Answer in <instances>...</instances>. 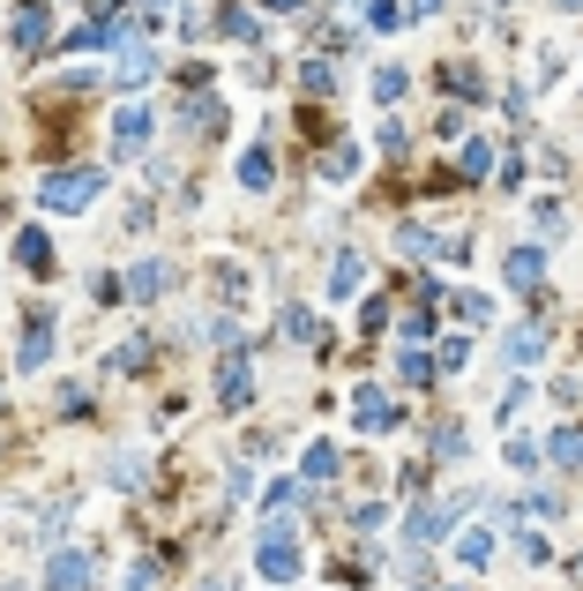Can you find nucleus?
<instances>
[{
	"label": "nucleus",
	"instance_id": "obj_32",
	"mask_svg": "<svg viewBox=\"0 0 583 591\" xmlns=\"http://www.w3.org/2000/svg\"><path fill=\"white\" fill-rule=\"evenodd\" d=\"M203 591H225V584H203Z\"/></svg>",
	"mask_w": 583,
	"mask_h": 591
},
{
	"label": "nucleus",
	"instance_id": "obj_12",
	"mask_svg": "<svg viewBox=\"0 0 583 591\" xmlns=\"http://www.w3.org/2000/svg\"><path fill=\"white\" fill-rule=\"evenodd\" d=\"M15 262H23V270H53V240H45V232H23V240H15Z\"/></svg>",
	"mask_w": 583,
	"mask_h": 591
},
{
	"label": "nucleus",
	"instance_id": "obj_18",
	"mask_svg": "<svg viewBox=\"0 0 583 591\" xmlns=\"http://www.w3.org/2000/svg\"><path fill=\"white\" fill-rule=\"evenodd\" d=\"M464 180H487V172H494V150H487V143H464Z\"/></svg>",
	"mask_w": 583,
	"mask_h": 591
},
{
	"label": "nucleus",
	"instance_id": "obj_30",
	"mask_svg": "<svg viewBox=\"0 0 583 591\" xmlns=\"http://www.w3.org/2000/svg\"><path fill=\"white\" fill-rule=\"evenodd\" d=\"M270 8H285V15H292V8H299V0H270Z\"/></svg>",
	"mask_w": 583,
	"mask_h": 591
},
{
	"label": "nucleus",
	"instance_id": "obj_22",
	"mask_svg": "<svg viewBox=\"0 0 583 591\" xmlns=\"http://www.w3.org/2000/svg\"><path fill=\"white\" fill-rule=\"evenodd\" d=\"M442 524H449V509H419V516H412V539H442Z\"/></svg>",
	"mask_w": 583,
	"mask_h": 591
},
{
	"label": "nucleus",
	"instance_id": "obj_4",
	"mask_svg": "<svg viewBox=\"0 0 583 591\" xmlns=\"http://www.w3.org/2000/svg\"><path fill=\"white\" fill-rule=\"evenodd\" d=\"M352 420L367 427V434L397 427V405H389V389H381V382H359V397H352Z\"/></svg>",
	"mask_w": 583,
	"mask_h": 591
},
{
	"label": "nucleus",
	"instance_id": "obj_26",
	"mask_svg": "<svg viewBox=\"0 0 583 591\" xmlns=\"http://www.w3.org/2000/svg\"><path fill=\"white\" fill-rule=\"evenodd\" d=\"M397 375H404V382H426V375H434V360H426V352H404V360H397Z\"/></svg>",
	"mask_w": 583,
	"mask_h": 591
},
{
	"label": "nucleus",
	"instance_id": "obj_13",
	"mask_svg": "<svg viewBox=\"0 0 583 591\" xmlns=\"http://www.w3.org/2000/svg\"><path fill=\"white\" fill-rule=\"evenodd\" d=\"M539 352H546V330H539V322H524V330L508 338V360H516V367H531Z\"/></svg>",
	"mask_w": 583,
	"mask_h": 591
},
{
	"label": "nucleus",
	"instance_id": "obj_27",
	"mask_svg": "<svg viewBox=\"0 0 583 591\" xmlns=\"http://www.w3.org/2000/svg\"><path fill=\"white\" fill-rule=\"evenodd\" d=\"M285 338H315V315L307 307H285Z\"/></svg>",
	"mask_w": 583,
	"mask_h": 591
},
{
	"label": "nucleus",
	"instance_id": "obj_2",
	"mask_svg": "<svg viewBox=\"0 0 583 591\" xmlns=\"http://www.w3.org/2000/svg\"><path fill=\"white\" fill-rule=\"evenodd\" d=\"M254 569H262L270 584H292V577H299V539H292V524H270V532H262Z\"/></svg>",
	"mask_w": 583,
	"mask_h": 591
},
{
	"label": "nucleus",
	"instance_id": "obj_20",
	"mask_svg": "<svg viewBox=\"0 0 583 591\" xmlns=\"http://www.w3.org/2000/svg\"><path fill=\"white\" fill-rule=\"evenodd\" d=\"M375 98L381 105H397V98H404V68H375Z\"/></svg>",
	"mask_w": 583,
	"mask_h": 591
},
{
	"label": "nucleus",
	"instance_id": "obj_14",
	"mask_svg": "<svg viewBox=\"0 0 583 591\" xmlns=\"http://www.w3.org/2000/svg\"><path fill=\"white\" fill-rule=\"evenodd\" d=\"M158 76V53L150 45H127V60H121V83H150Z\"/></svg>",
	"mask_w": 583,
	"mask_h": 591
},
{
	"label": "nucleus",
	"instance_id": "obj_25",
	"mask_svg": "<svg viewBox=\"0 0 583 591\" xmlns=\"http://www.w3.org/2000/svg\"><path fill=\"white\" fill-rule=\"evenodd\" d=\"M299 83H307V90H330L336 68H330V60H307V68H299Z\"/></svg>",
	"mask_w": 583,
	"mask_h": 591
},
{
	"label": "nucleus",
	"instance_id": "obj_23",
	"mask_svg": "<svg viewBox=\"0 0 583 591\" xmlns=\"http://www.w3.org/2000/svg\"><path fill=\"white\" fill-rule=\"evenodd\" d=\"M397 240H404V254H434V232L426 225H397Z\"/></svg>",
	"mask_w": 583,
	"mask_h": 591
},
{
	"label": "nucleus",
	"instance_id": "obj_3",
	"mask_svg": "<svg viewBox=\"0 0 583 591\" xmlns=\"http://www.w3.org/2000/svg\"><path fill=\"white\" fill-rule=\"evenodd\" d=\"M248 397H254L248 352H225V367H217V405H225V412H248Z\"/></svg>",
	"mask_w": 583,
	"mask_h": 591
},
{
	"label": "nucleus",
	"instance_id": "obj_29",
	"mask_svg": "<svg viewBox=\"0 0 583 591\" xmlns=\"http://www.w3.org/2000/svg\"><path fill=\"white\" fill-rule=\"evenodd\" d=\"M158 584V569H150V561H135V569H127V591H150Z\"/></svg>",
	"mask_w": 583,
	"mask_h": 591
},
{
	"label": "nucleus",
	"instance_id": "obj_28",
	"mask_svg": "<svg viewBox=\"0 0 583 591\" xmlns=\"http://www.w3.org/2000/svg\"><path fill=\"white\" fill-rule=\"evenodd\" d=\"M457 315L464 322H487V293H457Z\"/></svg>",
	"mask_w": 583,
	"mask_h": 591
},
{
	"label": "nucleus",
	"instance_id": "obj_21",
	"mask_svg": "<svg viewBox=\"0 0 583 591\" xmlns=\"http://www.w3.org/2000/svg\"><path fill=\"white\" fill-rule=\"evenodd\" d=\"M217 121H225V105H217V98H195V105H187V127H209V135H217Z\"/></svg>",
	"mask_w": 583,
	"mask_h": 591
},
{
	"label": "nucleus",
	"instance_id": "obj_19",
	"mask_svg": "<svg viewBox=\"0 0 583 591\" xmlns=\"http://www.w3.org/2000/svg\"><path fill=\"white\" fill-rule=\"evenodd\" d=\"M240 180H248V187H270V150H262V143L240 158Z\"/></svg>",
	"mask_w": 583,
	"mask_h": 591
},
{
	"label": "nucleus",
	"instance_id": "obj_31",
	"mask_svg": "<svg viewBox=\"0 0 583 591\" xmlns=\"http://www.w3.org/2000/svg\"><path fill=\"white\" fill-rule=\"evenodd\" d=\"M561 8H583V0H561Z\"/></svg>",
	"mask_w": 583,
	"mask_h": 591
},
{
	"label": "nucleus",
	"instance_id": "obj_7",
	"mask_svg": "<svg viewBox=\"0 0 583 591\" xmlns=\"http://www.w3.org/2000/svg\"><path fill=\"white\" fill-rule=\"evenodd\" d=\"M8 38H15V53H38V45L53 38V23H45V8H15V23H8Z\"/></svg>",
	"mask_w": 583,
	"mask_h": 591
},
{
	"label": "nucleus",
	"instance_id": "obj_9",
	"mask_svg": "<svg viewBox=\"0 0 583 591\" xmlns=\"http://www.w3.org/2000/svg\"><path fill=\"white\" fill-rule=\"evenodd\" d=\"M539 277H546L539 248H508V285H516V293H539Z\"/></svg>",
	"mask_w": 583,
	"mask_h": 591
},
{
	"label": "nucleus",
	"instance_id": "obj_11",
	"mask_svg": "<svg viewBox=\"0 0 583 591\" xmlns=\"http://www.w3.org/2000/svg\"><path fill=\"white\" fill-rule=\"evenodd\" d=\"M359 277H367V254H359V248H344V254H336V270H330V299H344L352 285H359Z\"/></svg>",
	"mask_w": 583,
	"mask_h": 591
},
{
	"label": "nucleus",
	"instance_id": "obj_6",
	"mask_svg": "<svg viewBox=\"0 0 583 591\" xmlns=\"http://www.w3.org/2000/svg\"><path fill=\"white\" fill-rule=\"evenodd\" d=\"M90 584V554H53L45 561V591H83Z\"/></svg>",
	"mask_w": 583,
	"mask_h": 591
},
{
	"label": "nucleus",
	"instance_id": "obj_10",
	"mask_svg": "<svg viewBox=\"0 0 583 591\" xmlns=\"http://www.w3.org/2000/svg\"><path fill=\"white\" fill-rule=\"evenodd\" d=\"M165 285H172L165 262H142V270H127V299H158Z\"/></svg>",
	"mask_w": 583,
	"mask_h": 591
},
{
	"label": "nucleus",
	"instance_id": "obj_8",
	"mask_svg": "<svg viewBox=\"0 0 583 591\" xmlns=\"http://www.w3.org/2000/svg\"><path fill=\"white\" fill-rule=\"evenodd\" d=\"M15 360H23V367H45V360H53V315H31V322H23V352H15Z\"/></svg>",
	"mask_w": 583,
	"mask_h": 591
},
{
	"label": "nucleus",
	"instance_id": "obj_16",
	"mask_svg": "<svg viewBox=\"0 0 583 591\" xmlns=\"http://www.w3.org/2000/svg\"><path fill=\"white\" fill-rule=\"evenodd\" d=\"M487 554H494V539H487V532H464V539H457V561H464V569H487Z\"/></svg>",
	"mask_w": 583,
	"mask_h": 591
},
{
	"label": "nucleus",
	"instance_id": "obj_5",
	"mask_svg": "<svg viewBox=\"0 0 583 591\" xmlns=\"http://www.w3.org/2000/svg\"><path fill=\"white\" fill-rule=\"evenodd\" d=\"M142 150H150V113L127 105L121 121H113V158H142Z\"/></svg>",
	"mask_w": 583,
	"mask_h": 591
},
{
	"label": "nucleus",
	"instance_id": "obj_15",
	"mask_svg": "<svg viewBox=\"0 0 583 591\" xmlns=\"http://www.w3.org/2000/svg\"><path fill=\"white\" fill-rule=\"evenodd\" d=\"M546 450H553V465H561V471H583V434H569V427H561Z\"/></svg>",
	"mask_w": 583,
	"mask_h": 591
},
{
	"label": "nucleus",
	"instance_id": "obj_24",
	"mask_svg": "<svg viewBox=\"0 0 583 591\" xmlns=\"http://www.w3.org/2000/svg\"><path fill=\"white\" fill-rule=\"evenodd\" d=\"M225 38H240V45L254 38V15H248V8H225Z\"/></svg>",
	"mask_w": 583,
	"mask_h": 591
},
{
	"label": "nucleus",
	"instance_id": "obj_17",
	"mask_svg": "<svg viewBox=\"0 0 583 591\" xmlns=\"http://www.w3.org/2000/svg\"><path fill=\"white\" fill-rule=\"evenodd\" d=\"M336 465H344L336 442H315V450H307V479H336Z\"/></svg>",
	"mask_w": 583,
	"mask_h": 591
},
{
	"label": "nucleus",
	"instance_id": "obj_1",
	"mask_svg": "<svg viewBox=\"0 0 583 591\" xmlns=\"http://www.w3.org/2000/svg\"><path fill=\"white\" fill-rule=\"evenodd\" d=\"M105 195V172H90V166H68V172H53V180H38V211H90Z\"/></svg>",
	"mask_w": 583,
	"mask_h": 591
}]
</instances>
